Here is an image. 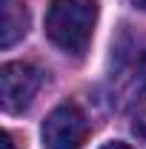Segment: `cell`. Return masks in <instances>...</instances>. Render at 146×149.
Wrapping results in <instances>:
<instances>
[{"label": "cell", "mask_w": 146, "mask_h": 149, "mask_svg": "<svg viewBox=\"0 0 146 149\" xmlns=\"http://www.w3.org/2000/svg\"><path fill=\"white\" fill-rule=\"evenodd\" d=\"M129 6H135V9H140V12H146V0H126Z\"/></svg>", "instance_id": "9c48e42d"}, {"label": "cell", "mask_w": 146, "mask_h": 149, "mask_svg": "<svg viewBox=\"0 0 146 149\" xmlns=\"http://www.w3.org/2000/svg\"><path fill=\"white\" fill-rule=\"evenodd\" d=\"M97 23V0H52L43 29L60 52L83 57Z\"/></svg>", "instance_id": "7a4b0ae2"}, {"label": "cell", "mask_w": 146, "mask_h": 149, "mask_svg": "<svg viewBox=\"0 0 146 149\" xmlns=\"http://www.w3.org/2000/svg\"><path fill=\"white\" fill-rule=\"evenodd\" d=\"M3 3V17H0V46L9 49L29 32V9L23 0H0Z\"/></svg>", "instance_id": "5b68a950"}, {"label": "cell", "mask_w": 146, "mask_h": 149, "mask_svg": "<svg viewBox=\"0 0 146 149\" xmlns=\"http://www.w3.org/2000/svg\"><path fill=\"white\" fill-rule=\"evenodd\" d=\"M43 146L46 149H80L89 138V120L74 103H60L43 120Z\"/></svg>", "instance_id": "277c9868"}, {"label": "cell", "mask_w": 146, "mask_h": 149, "mask_svg": "<svg viewBox=\"0 0 146 149\" xmlns=\"http://www.w3.org/2000/svg\"><path fill=\"white\" fill-rule=\"evenodd\" d=\"M100 149H135V146H129V143H123V141H109V143H103Z\"/></svg>", "instance_id": "52a82bcc"}, {"label": "cell", "mask_w": 146, "mask_h": 149, "mask_svg": "<svg viewBox=\"0 0 146 149\" xmlns=\"http://www.w3.org/2000/svg\"><path fill=\"white\" fill-rule=\"evenodd\" d=\"M43 83V74L37 66L23 60H9L0 66V106L9 115L26 112L35 100L37 89Z\"/></svg>", "instance_id": "3957f363"}, {"label": "cell", "mask_w": 146, "mask_h": 149, "mask_svg": "<svg viewBox=\"0 0 146 149\" xmlns=\"http://www.w3.org/2000/svg\"><path fill=\"white\" fill-rule=\"evenodd\" d=\"M3 149H15V141H12V135L9 132H3V143H0Z\"/></svg>", "instance_id": "ba28073f"}, {"label": "cell", "mask_w": 146, "mask_h": 149, "mask_svg": "<svg viewBox=\"0 0 146 149\" xmlns=\"http://www.w3.org/2000/svg\"><path fill=\"white\" fill-rule=\"evenodd\" d=\"M106 92L117 109H129L146 97V32L123 26L112 40Z\"/></svg>", "instance_id": "6da1fadb"}, {"label": "cell", "mask_w": 146, "mask_h": 149, "mask_svg": "<svg viewBox=\"0 0 146 149\" xmlns=\"http://www.w3.org/2000/svg\"><path fill=\"white\" fill-rule=\"evenodd\" d=\"M132 135L138 138V143L146 149V112H138L132 120Z\"/></svg>", "instance_id": "8992f818"}]
</instances>
